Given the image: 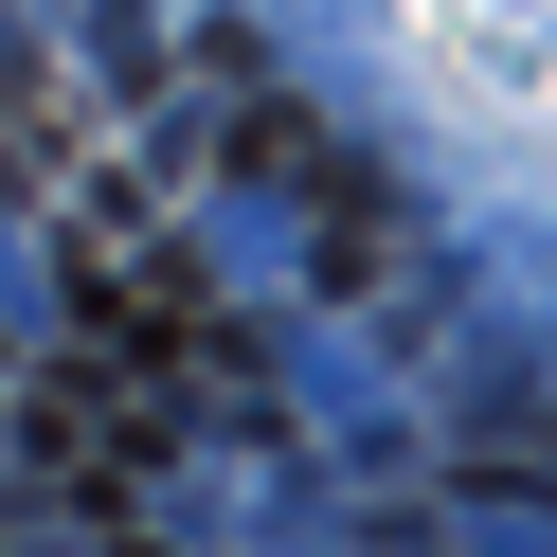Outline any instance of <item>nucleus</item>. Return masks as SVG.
Here are the masks:
<instances>
[{
  "instance_id": "nucleus-1",
  "label": "nucleus",
  "mask_w": 557,
  "mask_h": 557,
  "mask_svg": "<svg viewBox=\"0 0 557 557\" xmlns=\"http://www.w3.org/2000/svg\"><path fill=\"white\" fill-rule=\"evenodd\" d=\"M37 449L145 468V449H162V413H145V377H126V360H54V377H37Z\"/></svg>"
}]
</instances>
